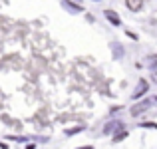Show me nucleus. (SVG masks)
Here are the masks:
<instances>
[{
	"instance_id": "nucleus-1",
	"label": "nucleus",
	"mask_w": 157,
	"mask_h": 149,
	"mask_svg": "<svg viewBox=\"0 0 157 149\" xmlns=\"http://www.w3.org/2000/svg\"><path fill=\"white\" fill-rule=\"evenodd\" d=\"M151 105H153V99H141V101H137V103H133V105H131L129 113L133 115V117H137V115L145 113V111L149 109Z\"/></svg>"
},
{
	"instance_id": "nucleus-2",
	"label": "nucleus",
	"mask_w": 157,
	"mask_h": 149,
	"mask_svg": "<svg viewBox=\"0 0 157 149\" xmlns=\"http://www.w3.org/2000/svg\"><path fill=\"white\" fill-rule=\"evenodd\" d=\"M147 92H149V82L141 78V80L137 82V88H135V90H133V94H131V99H139L141 96H145Z\"/></svg>"
},
{
	"instance_id": "nucleus-3",
	"label": "nucleus",
	"mask_w": 157,
	"mask_h": 149,
	"mask_svg": "<svg viewBox=\"0 0 157 149\" xmlns=\"http://www.w3.org/2000/svg\"><path fill=\"white\" fill-rule=\"evenodd\" d=\"M119 127H125V125H123L119 119H111V121H107L105 125H104V135H111V133H115Z\"/></svg>"
},
{
	"instance_id": "nucleus-4",
	"label": "nucleus",
	"mask_w": 157,
	"mask_h": 149,
	"mask_svg": "<svg viewBox=\"0 0 157 149\" xmlns=\"http://www.w3.org/2000/svg\"><path fill=\"white\" fill-rule=\"evenodd\" d=\"M104 16L107 18L109 24H113V26H121V18H119V14L115 10H109V8H107V10H104Z\"/></svg>"
},
{
	"instance_id": "nucleus-5",
	"label": "nucleus",
	"mask_w": 157,
	"mask_h": 149,
	"mask_svg": "<svg viewBox=\"0 0 157 149\" xmlns=\"http://www.w3.org/2000/svg\"><path fill=\"white\" fill-rule=\"evenodd\" d=\"M125 6L129 8L131 12H139L143 8V0H125Z\"/></svg>"
},
{
	"instance_id": "nucleus-6",
	"label": "nucleus",
	"mask_w": 157,
	"mask_h": 149,
	"mask_svg": "<svg viewBox=\"0 0 157 149\" xmlns=\"http://www.w3.org/2000/svg\"><path fill=\"white\" fill-rule=\"evenodd\" d=\"M115 133H117V135H113V139H111L113 143H119L121 139H125V137H127V129H125V127H119Z\"/></svg>"
},
{
	"instance_id": "nucleus-7",
	"label": "nucleus",
	"mask_w": 157,
	"mask_h": 149,
	"mask_svg": "<svg viewBox=\"0 0 157 149\" xmlns=\"http://www.w3.org/2000/svg\"><path fill=\"white\" fill-rule=\"evenodd\" d=\"M147 64H149V70H151V72H157V54L147 56Z\"/></svg>"
},
{
	"instance_id": "nucleus-8",
	"label": "nucleus",
	"mask_w": 157,
	"mask_h": 149,
	"mask_svg": "<svg viewBox=\"0 0 157 149\" xmlns=\"http://www.w3.org/2000/svg\"><path fill=\"white\" fill-rule=\"evenodd\" d=\"M111 48H113V58H115V60H119V58L123 56V48L119 46L117 42H113V44H111Z\"/></svg>"
},
{
	"instance_id": "nucleus-9",
	"label": "nucleus",
	"mask_w": 157,
	"mask_h": 149,
	"mask_svg": "<svg viewBox=\"0 0 157 149\" xmlns=\"http://www.w3.org/2000/svg\"><path fill=\"white\" fill-rule=\"evenodd\" d=\"M82 129H84V125H78V127H72V129H66V135H68V137H72V135L80 133Z\"/></svg>"
},
{
	"instance_id": "nucleus-10",
	"label": "nucleus",
	"mask_w": 157,
	"mask_h": 149,
	"mask_svg": "<svg viewBox=\"0 0 157 149\" xmlns=\"http://www.w3.org/2000/svg\"><path fill=\"white\" fill-rule=\"evenodd\" d=\"M139 127H147V129H157V123H153V121H145V123H139Z\"/></svg>"
},
{
	"instance_id": "nucleus-11",
	"label": "nucleus",
	"mask_w": 157,
	"mask_h": 149,
	"mask_svg": "<svg viewBox=\"0 0 157 149\" xmlns=\"http://www.w3.org/2000/svg\"><path fill=\"white\" fill-rule=\"evenodd\" d=\"M125 34L129 36L131 40H139V38H137V34H135V32H131V30H125Z\"/></svg>"
},
{
	"instance_id": "nucleus-12",
	"label": "nucleus",
	"mask_w": 157,
	"mask_h": 149,
	"mask_svg": "<svg viewBox=\"0 0 157 149\" xmlns=\"http://www.w3.org/2000/svg\"><path fill=\"white\" fill-rule=\"evenodd\" d=\"M151 82H153V84H157V72L151 74Z\"/></svg>"
},
{
	"instance_id": "nucleus-13",
	"label": "nucleus",
	"mask_w": 157,
	"mask_h": 149,
	"mask_svg": "<svg viewBox=\"0 0 157 149\" xmlns=\"http://www.w3.org/2000/svg\"><path fill=\"white\" fill-rule=\"evenodd\" d=\"M153 103H157V96H155V97H153Z\"/></svg>"
}]
</instances>
